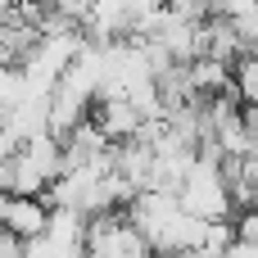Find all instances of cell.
<instances>
[{"label":"cell","mask_w":258,"mask_h":258,"mask_svg":"<svg viewBox=\"0 0 258 258\" xmlns=\"http://www.w3.org/2000/svg\"><path fill=\"white\" fill-rule=\"evenodd\" d=\"M45 222H50V209H45L41 200H9L0 231H9L18 245H27V240L45 236Z\"/></svg>","instance_id":"obj_2"},{"label":"cell","mask_w":258,"mask_h":258,"mask_svg":"<svg viewBox=\"0 0 258 258\" xmlns=\"http://www.w3.org/2000/svg\"><path fill=\"white\" fill-rule=\"evenodd\" d=\"M45 236L59 240V245H73V249H86V218L68 213V209H54L50 222H45Z\"/></svg>","instance_id":"obj_3"},{"label":"cell","mask_w":258,"mask_h":258,"mask_svg":"<svg viewBox=\"0 0 258 258\" xmlns=\"http://www.w3.org/2000/svg\"><path fill=\"white\" fill-rule=\"evenodd\" d=\"M86 258H154V249L127 222V213H100L86 222Z\"/></svg>","instance_id":"obj_1"},{"label":"cell","mask_w":258,"mask_h":258,"mask_svg":"<svg viewBox=\"0 0 258 258\" xmlns=\"http://www.w3.org/2000/svg\"><path fill=\"white\" fill-rule=\"evenodd\" d=\"M231 95L245 100L249 109L258 104V54H240L236 59V73H231Z\"/></svg>","instance_id":"obj_4"},{"label":"cell","mask_w":258,"mask_h":258,"mask_svg":"<svg viewBox=\"0 0 258 258\" xmlns=\"http://www.w3.org/2000/svg\"><path fill=\"white\" fill-rule=\"evenodd\" d=\"M186 258H227V254H213V249H195V254H186Z\"/></svg>","instance_id":"obj_8"},{"label":"cell","mask_w":258,"mask_h":258,"mask_svg":"<svg viewBox=\"0 0 258 258\" xmlns=\"http://www.w3.org/2000/svg\"><path fill=\"white\" fill-rule=\"evenodd\" d=\"M236 240H240V245H258V213H240V222H236Z\"/></svg>","instance_id":"obj_7"},{"label":"cell","mask_w":258,"mask_h":258,"mask_svg":"<svg viewBox=\"0 0 258 258\" xmlns=\"http://www.w3.org/2000/svg\"><path fill=\"white\" fill-rule=\"evenodd\" d=\"M23 258H86V249H73V245H59L50 236H36L23 245Z\"/></svg>","instance_id":"obj_6"},{"label":"cell","mask_w":258,"mask_h":258,"mask_svg":"<svg viewBox=\"0 0 258 258\" xmlns=\"http://www.w3.org/2000/svg\"><path fill=\"white\" fill-rule=\"evenodd\" d=\"M227 23H231V32H236L240 50H245V54H254V50H258V0H249L236 18H227Z\"/></svg>","instance_id":"obj_5"},{"label":"cell","mask_w":258,"mask_h":258,"mask_svg":"<svg viewBox=\"0 0 258 258\" xmlns=\"http://www.w3.org/2000/svg\"><path fill=\"white\" fill-rule=\"evenodd\" d=\"M5 209H9V195L0 190V222H5Z\"/></svg>","instance_id":"obj_9"}]
</instances>
